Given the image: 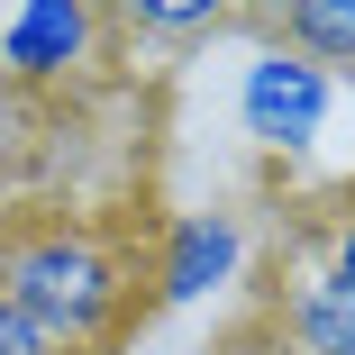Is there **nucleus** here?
<instances>
[{"instance_id":"obj_1","label":"nucleus","mask_w":355,"mask_h":355,"mask_svg":"<svg viewBox=\"0 0 355 355\" xmlns=\"http://www.w3.org/2000/svg\"><path fill=\"white\" fill-rule=\"evenodd\" d=\"M0 292H10L64 355L110 346L137 310V264L119 237H101L73 209H10L0 219Z\"/></svg>"},{"instance_id":"obj_2","label":"nucleus","mask_w":355,"mask_h":355,"mask_svg":"<svg viewBox=\"0 0 355 355\" xmlns=\"http://www.w3.org/2000/svg\"><path fill=\"white\" fill-rule=\"evenodd\" d=\"M328 101H337V83L319 73V64H301L292 46H264L255 64H246V83H237V119H246V137L255 146H310V137L328 128Z\"/></svg>"},{"instance_id":"obj_3","label":"nucleus","mask_w":355,"mask_h":355,"mask_svg":"<svg viewBox=\"0 0 355 355\" xmlns=\"http://www.w3.org/2000/svg\"><path fill=\"white\" fill-rule=\"evenodd\" d=\"M92 37H101V10H83V0H28V10H0V83H10V92L64 83V73L92 55Z\"/></svg>"},{"instance_id":"obj_4","label":"nucleus","mask_w":355,"mask_h":355,"mask_svg":"<svg viewBox=\"0 0 355 355\" xmlns=\"http://www.w3.org/2000/svg\"><path fill=\"white\" fill-rule=\"evenodd\" d=\"M246 264V228L228 219V209H191V219L164 228V255H155V301L164 310H191L209 292H228Z\"/></svg>"},{"instance_id":"obj_5","label":"nucleus","mask_w":355,"mask_h":355,"mask_svg":"<svg viewBox=\"0 0 355 355\" xmlns=\"http://www.w3.org/2000/svg\"><path fill=\"white\" fill-rule=\"evenodd\" d=\"M264 328L282 337V355H355V292L310 255V264H292V282L273 292Z\"/></svg>"},{"instance_id":"obj_6","label":"nucleus","mask_w":355,"mask_h":355,"mask_svg":"<svg viewBox=\"0 0 355 355\" xmlns=\"http://www.w3.org/2000/svg\"><path fill=\"white\" fill-rule=\"evenodd\" d=\"M264 28H273V46H292L319 73H355V0H292Z\"/></svg>"},{"instance_id":"obj_7","label":"nucleus","mask_w":355,"mask_h":355,"mask_svg":"<svg viewBox=\"0 0 355 355\" xmlns=\"http://www.w3.org/2000/svg\"><path fill=\"white\" fill-rule=\"evenodd\" d=\"M28 155H37V101L0 83V182H19Z\"/></svg>"},{"instance_id":"obj_8","label":"nucleus","mask_w":355,"mask_h":355,"mask_svg":"<svg viewBox=\"0 0 355 355\" xmlns=\"http://www.w3.org/2000/svg\"><path fill=\"white\" fill-rule=\"evenodd\" d=\"M128 28H137V37H219L228 10H164V0H137Z\"/></svg>"},{"instance_id":"obj_9","label":"nucleus","mask_w":355,"mask_h":355,"mask_svg":"<svg viewBox=\"0 0 355 355\" xmlns=\"http://www.w3.org/2000/svg\"><path fill=\"white\" fill-rule=\"evenodd\" d=\"M319 264L346 282V292H355V182L337 191V219H328V246H319Z\"/></svg>"},{"instance_id":"obj_10","label":"nucleus","mask_w":355,"mask_h":355,"mask_svg":"<svg viewBox=\"0 0 355 355\" xmlns=\"http://www.w3.org/2000/svg\"><path fill=\"white\" fill-rule=\"evenodd\" d=\"M0 355H64V346H55V337H46L19 301H10V292H0Z\"/></svg>"},{"instance_id":"obj_11","label":"nucleus","mask_w":355,"mask_h":355,"mask_svg":"<svg viewBox=\"0 0 355 355\" xmlns=\"http://www.w3.org/2000/svg\"><path fill=\"white\" fill-rule=\"evenodd\" d=\"M219 355H282V337H273V328H264V319H255V328H237V337H228V346H219Z\"/></svg>"}]
</instances>
